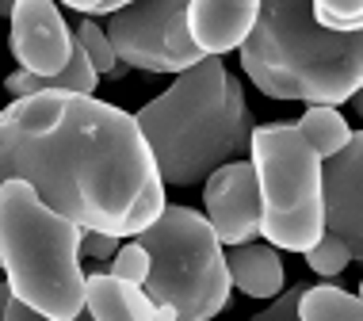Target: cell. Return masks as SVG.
Instances as JSON below:
<instances>
[{
	"label": "cell",
	"instance_id": "6da1fadb",
	"mask_svg": "<svg viewBox=\"0 0 363 321\" xmlns=\"http://www.w3.org/2000/svg\"><path fill=\"white\" fill-rule=\"evenodd\" d=\"M27 180L81 230L134 237L164 210L142 126L96 92H31L0 107V184Z\"/></svg>",
	"mask_w": 363,
	"mask_h": 321
},
{
	"label": "cell",
	"instance_id": "7a4b0ae2",
	"mask_svg": "<svg viewBox=\"0 0 363 321\" xmlns=\"http://www.w3.org/2000/svg\"><path fill=\"white\" fill-rule=\"evenodd\" d=\"M134 119L153 150L161 180L176 188L203 184L218 164L245 157L257 126L241 81L218 54H203L195 65L176 73V81L138 107Z\"/></svg>",
	"mask_w": 363,
	"mask_h": 321
},
{
	"label": "cell",
	"instance_id": "3957f363",
	"mask_svg": "<svg viewBox=\"0 0 363 321\" xmlns=\"http://www.w3.org/2000/svg\"><path fill=\"white\" fill-rule=\"evenodd\" d=\"M241 69L268 100L348 103L363 89V31H329L310 0H260V16L238 46Z\"/></svg>",
	"mask_w": 363,
	"mask_h": 321
},
{
	"label": "cell",
	"instance_id": "277c9868",
	"mask_svg": "<svg viewBox=\"0 0 363 321\" xmlns=\"http://www.w3.org/2000/svg\"><path fill=\"white\" fill-rule=\"evenodd\" d=\"M0 271L16 298L50 321L84 310L81 226L19 176L0 184Z\"/></svg>",
	"mask_w": 363,
	"mask_h": 321
},
{
	"label": "cell",
	"instance_id": "5b68a950",
	"mask_svg": "<svg viewBox=\"0 0 363 321\" xmlns=\"http://www.w3.org/2000/svg\"><path fill=\"white\" fill-rule=\"evenodd\" d=\"M134 237L150 252V279L142 287L157 306H172L176 321H203L225 310L233 283L225 245L207 214L164 203V210Z\"/></svg>",
	"mask_w": 363,
	"mask_h": 321
},
{
	"label": "cell",
	"instance_id": "8992f818",
	"mask_svg": "<svg viewBox=\"0 0 363 321\" xmlns=\"http://www.w3.org/2000/svg\"><path fill=\"white\" fill-rule=\"evenodd\" d=\"M249 161L260 188V237L283 252H306L325 233L321 157L294 123L252 126Z\"/></svg>",
	"mask_w": 363,
	"mask_h": 321
},
{
	"label": "cell",
	"instance_id": "52a82bcc",
	"mask_svg": "<svg viewBox=\"0 0 363 321\" xmlns=\"http://www.w3.org/2000/svg\"><path fill=\"white\" fill-rule=\"evenodd\" d=\"M191 0H130L107 16L104 31L123 65L142 73H184L203 57L188 35Z\"/></svg>",
	"mask_w": 363,
	"mask_h": 321
},
{
	"label": "cell",
	"instance_id": "ba28073f",
	"mask_svg": "<svg viewBox=\"0 0 363 321\" xmlns=\"http://www.w3.org/2000/svg\"><path fill=\"white\" fill-rule=\"evenodd\" d=\"M8 23H12L8 46H12V57L19 62V69L35 77H54L65 69L77 35L65 23L57 0H16Z\"/></svg>",
	"mask_w": 363,
	"mask_h": 321
},
{
	"label": "cell",
	"instance_id": "9c48e42d",
	"mask_svg": "<svg viewBox=\"0 0 363 321\" xmlns=\"http://www.w3.org/2000/svg\"><path fill=\"white\" fill-rule=\"evenodd\" d=\"M203 207L222 245H241V241L260 237V188L252 161L233 157L218 164L203 180Z\"/></svg>",
	"mask_w": 363,
	"mask_h": 321
},
{
	"label": "cell",
	"instance_id": "30bf717a",
	"mask_svg": "<svg viewBox=\"0 0 363 321\" xmlns=\"http://www.w3.org/2000/svg\"><path fill=\"white\" fill-rule=\"evenodd\" d=\"M321 199L325 230L352 249V260H363V130H352L345 150L321 161Z\"/></svg>",
	"mask_w": 363,
	"mask_h": 321
},
{
	"label": "cell",
	"instance_id": "8fae6325",
	"mask_svg": "<svg viewBox=\"0 0 363 321\" xmlns=\"http://www.w3.org/2000/svg\"><path fill=\"white\" fill-rule=\"evenodd\" d=\"M260 16V0H191L188 35L203 54H230L249 38Z\"/></svg>",
	"mask_w": 363,
	"mask_h": 321
},
{
	"label": "cell",
	"instance_id": "7c38bea8",
	"mask_svg": "<svg viewBox=\"0 0 363 321\" xmlns=\"http://www.w3.org/2000/svg\"><path fill=\"white\" fill-rule=\"evenodd\" d=\"M84 310L100 321H176L172 306H157L145 287L126 283L111 271L84 276Z\"/></svg>",
	"mask_w": 363,
	"mask_h": 321
},
{
	"label": "cell",
	"instance_id": "4fadbf2b",
	"mask_svg": "<svg viewBox=\"0 0 363 321\" xmlns=\"http://www.w3.org/2000/svg\"><path fill=\"white\" fill-rule=\"evenodd\" d=\"M225 268H230V283L245 291L249 298H276L283 291V260L272 241H241V245H225Z\"/></svg>",
	"mask_w": 363,
	"mask_h": 321
},
{
	"label": "cell",
	"instance_id": "5bb4252c",
	"mask_svg": "<svg viewBox=\"0 0 363 321\" xmlns=\"http://www.w3.org/2000/svg\"><path fill=\"white\" fill-rule=\"evenodd\" d=\"M294 126L302 130V138L313 145V153H318L321 161L333 157L337 150H345L348 138H352L348 119L333 103H306V115H302Z\"/></svg>",
	"mask_w": 363,
	"mask_h": 321
},
{
	"label": "cell",
	"instance_id": "9a60e30c",
	"mask_svg": "<svg viewBox=\"0 0 363 321\" xmlns=\"http://www.w3.org/2000/svg\"><path fill=\"white\" fill-rule=\"evenodd\" d=\"M298 317L302 321H363L359 295L337 287V283H313L298 298Z\"/></svg>",
	"mask_w": 363,
	"mask_h": 321
},
{
	"label": "cell",
	"instance_id": "2e32d148",
	"mask_svg": "<svg viewBox=\"0 0 363 321\" xmlns=\"http://www.w3.org/2000/svg\"><path fill=\"white\" fill-rule=\"evenodd\" d=\"M73 35L81 38L84 54L92 57V65H96V73H100V77H123L126 69H130V65L119 62V54H115L111 38H107V31H104V23H96L92 16H84L81 23H77Z\"/></svg>",
	"mask_w": 363,
	"mask_h": 321
},
{
	"label": "cell",
	"instance_id": "e0dca14e",
	"mask_svg": "<svg viewBox=\"0 0 363 321\" xmlns=\"http://www.w3.org/2000/svg\"><path fill=\"white\" fill-rule=\"evenodd\" d=\"M302 257H306V264L318 271V276H325V279H333V276H340V271H345L348 264H352V249L345 245V241L337 237V233H321L318 241H313V245L302 252Z\"/></svg>",
	"mask_w": 363,
	"mask_h": 321
},
{
	"label": "cell",
	"instance_id": "ac0fdd59",
	"mask_svg": "<svg viewBox=\"0 0 363 321\" xmlns=\"http://www.w3.org/2000/svg\"><path fill=\"white\" fill-rule=\"evenodd\" d=\"M310 12L329 31H363V0H310Z\"/></svg>",
	"mask_w": 363,
	"mask_h": 321
},
{
	"label": "cell",
	"instance_id": "d6986e66",
	"mask_svg": "<svg viewBox=\"0 0 363 321\" xmlns=\"http://www.w3.org/2000/svg\"><path fill=\"white\" fill-rule=\"evenodd\" d=\"M107 271L119 276V279H126V283H138L142 287L145 279H150V252H145V245L134 237V241H126V245L115 249V257L107 260Z\"/></svg>",
	"mask_w": 363,
	"mask_h": 321
},
{
	"label": "cell",
	"instance_id": "ffe728a7",
	"mask_svg": "<svg viewBox=\"0 0 363 321\" xmlns=\"http://www.w3.org/2000/svg\"><path fill=\"white\" fill-rule=\"evenodd\" d=\"M123 237H115V233H104V230H81V260H107L115 257V249H119Z\"/></svg>",
	"mask_w": 363,
	"mask_h": 321
},
{
	"label": "cell",
	"instance_id": "44dd1931",
	"mask_svg": "<svg viewBox=\"0 0 363 321\" xmlns=\"http://www.w3.org/2000/svg\"><path fill=\"white\" fill-rule=\"evenodd\" d=\"M302 291H306V283H294V287H287V291H279V295L272 298V306L257 314V321H283V317H298V298H302Z\"/></svg>",
	"mask_w": 363,
	"mask_h": 321
},
{
	"label": "cell",
	"instance_id": "7402d4cb",
	"mask_svg": "<svg viewBox=\"0 0 363 321\" xmlns=\"http://www.w3.org/2000/svg\"><path fill=\"white\" fill-rule=\"evenodd\" d=\"M43 314L31 306V303H23V298H8V310H4V321H38Z\"/></svg>",
	"mask_w": 363,
	"mask_h": 321
},
{
	"label": "cell",
	"instance_id": "603a6c76",
	"mask_svg": "<svg viewBox=\"0 0 363 321\" xmlns=\"http://www.w3.org/2000/svg\"><path fill=\"white\" fill-rule=\"evenodd\" d=\"M8 298H12V287H8V279H0V321H4V310H8Z\"/></svg>",
	"mask_w": 363,
	"mask_h": 321
},
{
	"label": "cell",
	"instance_id": "cb8c5ba5",
	"mask_svg": "<svg viewBox=\"0 0 363 321\" xmlns=\"http://www.w3.org/2000/svg\"><path fill=\"white\" fill-rule=\"evenodd\" d=\"M348 103H352V111H356V119H363V89H356L348 96Z\"/></svg>",
	"mask_w": 363,
	"mask_h": 321
},
{
	"label": "cell",
	"instance_id": "d4e9b609",
	"mask_svg": "<svg viewBox=\"0 0 363 321\" xmlns=\"http://www.w3.org/2000/svg\"><path fill=\"white\" fill-rule=\"evenodd\" d=\"M12 8H16V0H0V16H4V19L12 16Z\"/></svg>",
	"mask_w": 363,
	"mask_h": 321
},
{
	"label": "cell",
	"instance_id": "484cf974",
	"mask_svg": "<svg viewBox=\"0 0 363 321\" xmlns=\"http://www.w3.org/2000/svg\"><path fill=\"white\" fill-rule=\"evenodd\" d=\"M359 303H363V279H359Z\"/></svg>",
	"mask_w": 363,
	"mask_h": 321
},
{
	"label": "cell",
	"instance_id": "4316f807",
	"mask_svg": "<svg viewBox=\"0 0 363 321\" xmlns=\"http://www.w3.org/2000/svg\"><path fill=\"white\" fill-rule=\"evenodd\" d=\"M115 4H119V8H123V4H130V0H115Z\"/></svg>",
	"mask_w": 363,
	"mask_h": 321
}]
</instances>
